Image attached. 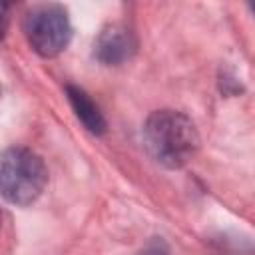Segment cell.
Segmentation results:
<instances>
[{
    "label": "cell",
    "instance_id": "277c9868",
    "mask_svg": "<svg viewBox=\"0 0 255 255\" xmlns=\"http://www.w3.org/2000/svg\"><path fill=\"white\" fill-rule=\"evenodd\" d=\"M133 48L135 44L131 32L124 24H108L96 38L94 56L104 66H118L129 60Z\"/></svg>",
    "mask_w": 255,
    "mask_h": 255
},
{
    "label": "cell",
    "instance_id": "7a4b0ae2",
    "mask_svg": "<svg viewBox=\"0 0 255 255\" xmlns=\"http://www.w3.org/2000/svg\"><path fill=\"white\" fill-rule=\"evenodd\" d=\"M48 183L44 159L26 147H8L0 161V191L2 197L18 207L34 203Z\"/></svg>",
    "mask_w": 255,
    "mask_h": 255
},
{
    "label": "cell",
    "instance_id": "52a82bcc",
    "mask_svg": "<svg viewBox=\"0 0 255 255\" xmlns=\"http://www.w3.org/2000/svg\"><path fill=\"white\" fill-rule=\"evenodd\" d=\"M251 10H253V12H255V4H251Z\"/></svg>",
    "mask_w": 255,
    "mask_h": 255
},
{
    "label": "cell",
    "instance_id": "3957f363",
    "mask_svg": "<svg viewBox=\"0 0 255 255\" xmlns=\"http://www.w3.org/2000/svg\"><path fill=\"white\" fill-rule=\"evenodd\" d=\"M22 30L32 50L44 58H54L64 52L72 38L68 10L56 2L32 6L24 14Z\"/></svg>",
    "mask_w": 255,
    "mask_h": 255
},
{
    "label": "cell",
    "instance_id": "8992f818",
    "mask_svg": "<svg viewBox=\"0 0 255 255\" xmlns=\"http://www.w3.org/2000/svg\"><path fill=\"white\" fill-rule=\"evenodd\" d=\"M141 255H169V251H167V247H165V243H163L161 239H155L153 243H149V245L143 249Z\"/></svg>",
    "mask_w": 255,
    "mask_h": 255
},
{
    "label": "cell",
    "instance_id": "6da1fadb",
    "mask_svg": "<svg viewBox=\"0 0 255 255\" xmlns=\"http://www.w3.org/2000/svg\"><path fill=\"white\" fill-rule=\"evenodd\" d=\"M143 143L159 165L179 169L197 153L199 133L183 112L157 110L143 124Z\"/></svg>",
    "mask_w": 255,
    "mask_h": 255
},
{
    "label": "cell",
    "instance_id": "5b68a950",
    "mask_svg": "<svg viewBox=\"0 0 255 255\" xmlns=\"http://www.w3.org/2000/svg\"><path fill=\"white\" fill-rule=\"evenodd\" d=\"M66 96H68V102L76 114V118L84 124V128L88 131H92L94 135H102L106 133V120L100 112V108L96 106V102L78 86H68L66 88Z\"/></svg>",
    "mask_w": 255,
    "mask_h": 255
}]
</instances>
